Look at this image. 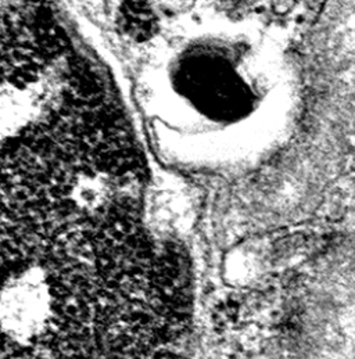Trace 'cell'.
Instances as JSON below:
<instances>
[{
    "mask_svg": "<svg viewBox=\"0 0 355 359\" xmlns=\"http://www.w3.org/2000/svg\"><path fill=\"white\" fill-rule=\"evenodd\" d=\"M56 316V294L51 273L38 264L14 271L0 297V326L14 344L28 347L41 340Z\"/></svg>",
    "mask_w": 355,
    "mask_h": 359,
    "instance_id": "cell-1",
    "label": "cell"
},
{
    "mask_svg": "<svg viewBox=\"0 0 355 359\" xmlns=\"http://www.w3.org/2000/svg\"><path fill=\"white\" fill-rule=\"evenodd\" d=\"M149 211L156 228L166 232H178L182 229L190 212L185 198L173 190L156 193Z\"/></svg>",
    "mask_w": 355,
    "mask_h": 359,
    "instance_id": "cell-2",
    "label": "cell"
},
{
    "mask_svg": "<svg viewBox=\"0 0 355 359\" xmlns=\"http://www.w3.org/2000/svg\"><path fill=\"white\" fill-rule=\"evenodd\" d=\"M262 275L261 257L247 248H239L231 252L224 262V279L236 289L254 286Z\"/></svg>",
    "mask_w": 355,
    "mask_h": 359,
    "instance_id": "cell-3",
    "label": "cell"
}]
</instances>
